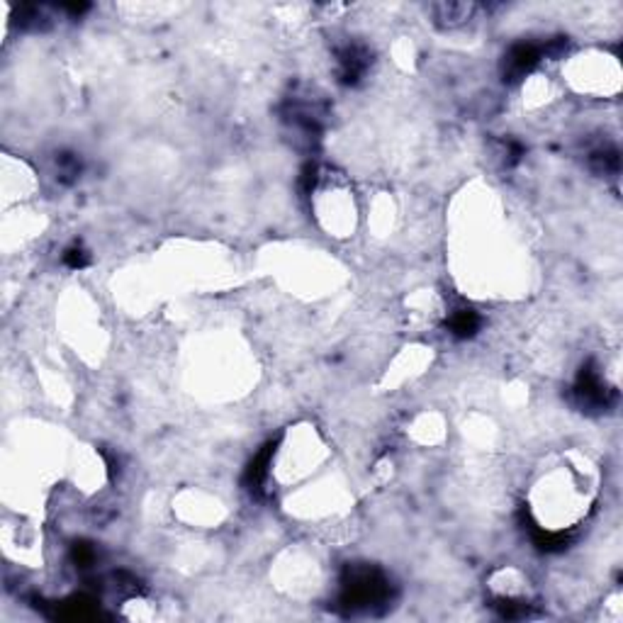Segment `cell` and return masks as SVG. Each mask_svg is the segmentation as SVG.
Returning <instances> with one entry per match:
<instances>
[{"mask_svg": "<svg viewBox=\"0 0 623 623\" xmlns=\"http://www.w3.org/2000/svg\"><path fill=\"white\" fill-rule=\"evenodd\" d=\"M541 59V49L533 44H514L509 49L504 59V76H509V81L524 78L533 66Z\"/></svg>", "mask_w": 623, "mask_h": 623, "instance_id": "6da1fadb", "label": "cell"}, {"mask_svg": "<svg viewBox=\"0 0 623 623\" xmlns=\"http://www.w3.org/2000/svg\"><path fill=\"white\" fill-rule=\"evenodd\" d=\"M477 326H480V316L475 314L473 309L456 312V314H453V319H451V329H453V334H458V336L475 334V331H477Z\"/></svg>", "mask_w": 623, "mask_h": 623, "instance_id": "7a4b0ae2", "label": "cell"}, {"mask_svg": "<svg viewBox=\"0 0 623 623\" xmlns=\"http://www.w3.org/2000/svg\"><path fill=\"white\" fill-rule=\"evenodd\" d=\"M63 261L68 263L71 268H81L83 263H86V251L78 249V246H73V249L66 251V256H63Z\"/></svg>", "mask_w": 623, "mask_h": 623, "instance_id": "3957f363", "label": "cell"}]
</instances>
